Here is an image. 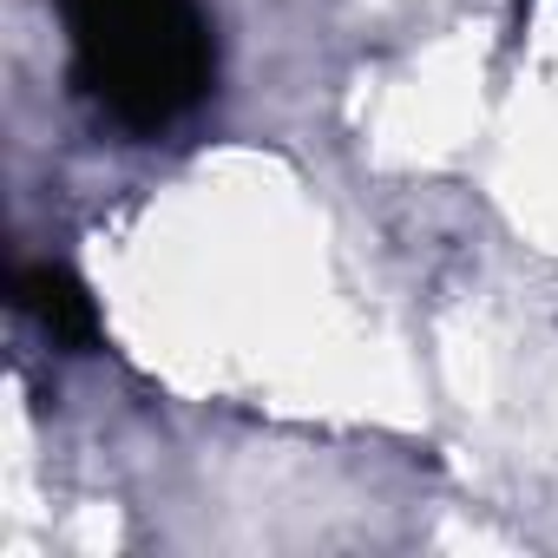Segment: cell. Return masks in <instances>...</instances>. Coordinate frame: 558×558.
<instances>
[{"mask_svg": "<svg viewBox=\"0 0 558 558\" xmlns=\"http://www.w3.org/2000/svg\"><path fill=\"white\" fill-rule=\"evenodd\" d=\"M80 93L125 132L178 125L217 73L210 21L197 0H53Z\"/></svg>", "mask_w": 558, "mask_h": 558, "instance_id": "cell-1", "label": "cell"}, {"mask_svg": "<svg viewBox=\"0 0 558 558\" xmlns=\"http://www.w3.org/2000/svg\"><path fill=\"white\" fill-rule=\"evenodd\" d=\"M14 296H21V310H27L60 349H93V342H99V310H93V296H86V283H80L73 269L34 263V269H21Z\"/></svg>", "mask_w": 558, "mask_h": 558, "instance_id": "cell-2", "label": "cell"}]
</instances>
